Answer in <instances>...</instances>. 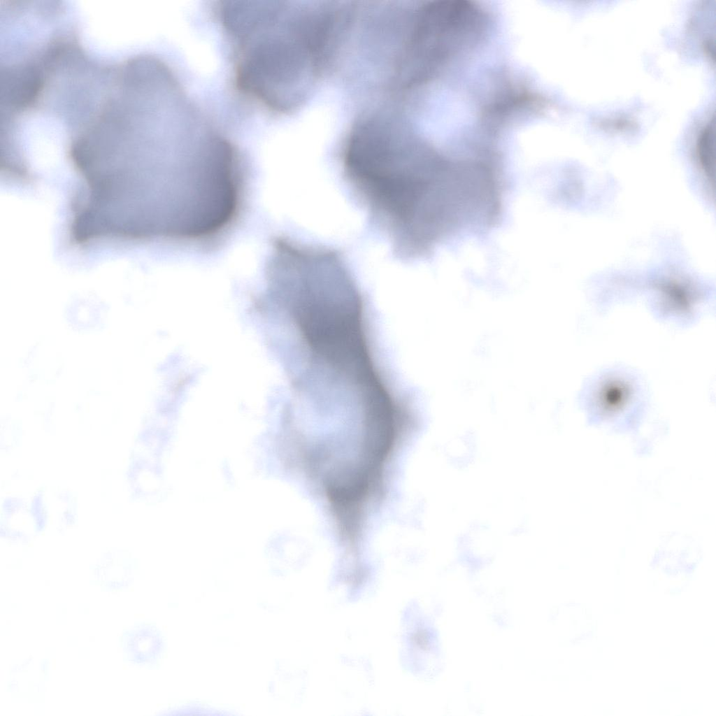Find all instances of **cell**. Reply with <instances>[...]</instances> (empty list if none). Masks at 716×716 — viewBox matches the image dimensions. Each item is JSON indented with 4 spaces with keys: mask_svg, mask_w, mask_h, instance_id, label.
<instances>
[{
    "mask_svg": "<svg viewBox=\"0 0 716 716\" xmlns=\"http://www.w3.org/2000/svg\"><path fill=\"white\" fill-rule=\"evenodd\" d=\"M352 402H353V401H352ZM354 403H355V402H354ZM357 404H359V403H357ZM359 405H361V404H359ZM361 406H362V405H361ZM365 407H366V406H365ZM367 408H368V407H367ZM371 409H374V408H371ZM375 410H378V409H375ZM383 411H390V410H383ZM390 412H406L407 413H409L408 410H406V411H390Z\"/></svg>",
    "mask_w": 716,
    "mask_h": 716,
    "instance_id": "cell-8",
    "label": "cell"
},
{
    "mask_svg": "<svg viewBox=\"0 0 716 716\" xmlns=\"http://www.w3.org/2000/svg\"><path fill=\"white\" fill-rule=\"evenodd\" d=\"M30 504L38 533L45 530L62 531L75 521L76 499L69 490L62 487L41 488Z\"/></svg>",
    "mask_w": 716,
    "mask_h": 716,
    "instance_id": "cell-4",
    "label": "cell"
},
{
    "mask_svg": "<svg viewBox=\"0 0 716 716\" xmlns=\"http://www.w3.org/2000/svg\"><path fill=\"white\" fill-rule=\"evenodd\" d=\"M339 154L344 182L397 259L427 262L485 236V185L444 150L371 117L353 129Z\"/></svg>",
    "mask_w": 716,
    "mask_h": 716,
    "instance_id": "cell-1",
    "label": "cell"
},
{
    "mask_svg": "<svg viewBox=\"0 0 716 716\" xmlns=\"http://www.w3.org/2000/svg\"><path fill=\"white\" fill-rule=\"evenodd\" d=\"M1 533L6 538L20 541L38 533L31 504L18 497L6 498L2 506Z\"/></svg>",
    "mask_w": 716,
    "mask_h": 716,
    "instance_id": "cell-5",
    "label": "cell"
},
{
    "mask_svg": "<svg viewBox=\"0 0 716 716\" xmlns=\"http://www.w3.org/2000/svg\"><path fill=\"white\" fill-rule=\"evenodd\" d=\"M599 125L610 130L631 129L635 127V123L625 119H612L601 122Z\"/></svg>",
    "mask_w": 716,
    "mask_h": 716,
    "instance_id": "cell-7",
    "label": "cell"
},
{
    "mask_svg": "<svg viewBox=\"0 0 716 716\" xmlns=\"http://www.w3.org/2000/svg\"><path fill=\"white\" fill-rule=\"evenodd\" d=\"M413 41L429 64L438 62L476 36L480 17L466 1H438L422 8Z\"/></svg>",
    "mask_w": 716,
    "mask_h": 716,
    "instance_id": "cell-3",
    "label": "cell"
},
{
    "mask_svg": "<svg viewBox=\"0 0 716 716\" xmlns=\"http://www.w3.org/2000/svg\"><path fill=\"white\" fill-rule=\"evenodd\" d=\"M696 156L699 168L709 186L715 189V121H709L701 129L696 143Z\"/></svg>",
    "mask_w": 716,
    "mask_h": 716,
    "instance_id": "cell-6",
    "label": "cell"
},
{
    "mask_svg": "<svg viewBox=\"0 0 716 716\" xmlns=\"http://www.w3.org/2000/svg\"><path fill=\"white\" fill-rule=\"evenodd\" d=\"M213 9L231 47L236 90L272 112L292 111L318 57L311 55H322L315 21L287 1H222Z\"/></svg>",
    "mask_w": 716,
    "mask_h": 716,
    "instance_id": "cell-2",
    "label": "cell"
}]
</instances>
